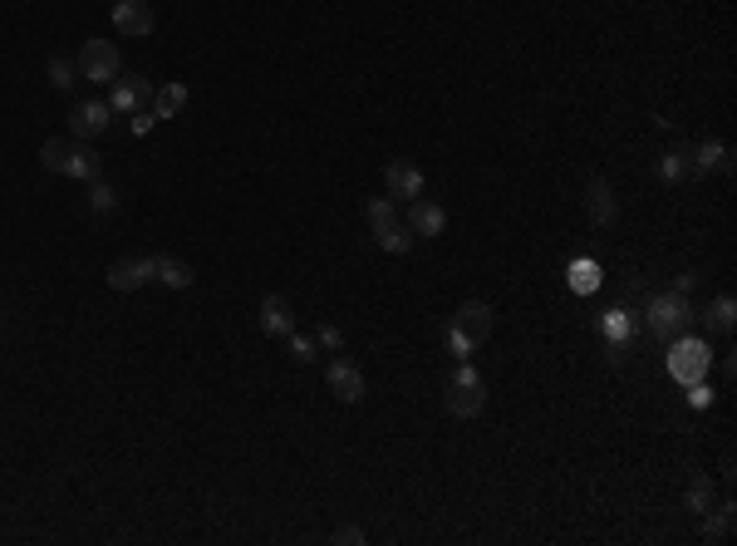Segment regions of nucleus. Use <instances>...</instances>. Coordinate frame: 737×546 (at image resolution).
Returning <instances> with one entry per match:
<instances>
[{"label":"nucleus","instance_id":"72a5a7b5","mask_svg":"<svg viewBox=\"0 0 737 546\" xmlns=\"http://www.w3.org/2000/svg\"><path fill=\"white\" fill-rule=\"evenodd\" d=\"M669 291H679V296H688V291H693V276H688V271H679V276H674V286H669Z\"/></svg>","mask_w":737,"mask_h":546},{"label":"nucleus","instance_id":"a878e982","mask_svg":"<svg viewBox=\"0 0 737 546\" xmlns=\"http://www.w3.org/2000/svg\"><path fill=\"white\" fill-rule=\"evenodd\" d=\"M45 74H50V84H55V89H74V79H79V64L69 60V55H55V60L45 64Z\"/></svg>","mask_w":737,"mask_h":546},{"label":"nucleus","instance_id":"5701e85b","mask_svg":"<svg viewBox=\"0 0 737 546\" xmlns=\"http://www.w3.org/2000/svg\"><path fill=\"white\" fill-rule=\"evenodd\" d=\"M703 320H708V330H723V335H728V330L737 325V305H733V296H718V301L708 305V315H703Z\"/></svg>","mask_w":737,"mask_h":546},{"label":"nucleus","instance_id":"1a4fd4ad","mask_svg":"<svg viewBox=\"0 0 737 546\" xmlns=\"http://www.w3.org/2000/svg\"><path fill=\"white\" fill-rule=\"evenodd\" d=\"M585 217H590L595 227H615V222H620V197H615V187L605 178L585 182Z\"/></svg>","mask_w":737,"mask_h":546},{"label":"nucleus","instance_id":"b1692460","mask_svg":"<svg viewBox=\"0 0 737 546\" xmlns=\"http://www.w3.org/2000/svg\"><path fill=\"white\" fill-rule=\"evenodd\" d=\"M713 483H708V473H693V483H688V507L693 512H713Z\"/></svg>","mask_w":737,"mask_h":546},{"label":"nucleus","instance_id":"9b49d317","mask_svg":"<svg viewBox=\"0 0 737 546\" xmlns=\"http://www.w3.org/2000/svg\"><path fill=\"white\" fill-rule=\"evenodd\" d=\"M64 178L99 182V178H104V153H99V148H89L84 138H69V158H64Z\"/></svg>","mask_w":737,"mask_h":546},{"label":"nucleus","instance_id":"bb28decb","mask_svg":"<svg viewBox=\"0 0 737 546\" xmlns=\"http://www.w3.org/2000/svg\"><path fill=\"white\" fill-rule=\"evenodd\" d=\"M634 330H639L634 315H624V310H610V315H605V335H610V345H624Z\"/></svg>","mask_w":737,"mask_h":546},{"label":"nucleus","instance_id":"4468645a","mask_svg":"<svg viewBox=\"0 0 737 546\" xmlns=\"http://www.w3.org/2000/svg\"><path fill=\"white\" fill-rule=\"evenodd\" d=\"M325 384H330V394L340 399V404H359L364 399V374H359V364L349 360H335L325 369Z\"/></svg>","mask_w":737,"mask_h":546},{"label":"nucleus","instance_id":"f3484780","mask_svg":"<svg viewBox=\"0 0 737 546\" xmlns=\"http://www.w3.org/2000/svg\"><path fill=\"white\" fill-rule=\"evenodd\" d=\"M261 330H266L271 340H276V335L285 340V335L295 330V310H290L285 296H266V301H261Z\"/></svg>","mask_w":737,"mask_h":546},{"label":"nucleus","instance_id":"2f4dec72","mask_svg":"<svg viewBox=\"0 0 737 546\" xmlns=\"http://www.w3.org/2000/svg\"><path fill=\"white\" fill-rule=\"evenodd\" d=\"M153 119H158L153 109H138V119H133V133H148V128H153Z\"/></svg>","mask_w":737,"mask_h":546},{"label":"nucleus","instance_id":"7c9ffc66","mask_svg":"<svg viewBox=\"0 0 737 546\" xmlns=\"http://www.w3.org/2000/svg\"><path fill=\"white\" fill-rule=\"evenodd\" d=\"M688 404H693V409H708V404H713V389H708L703 379H698V384H688Z\"/></svg>","mask_w":737,"mask_h":546},{"label":"nucleus","instance_id":"473e14b6","mask_svg":"<svg viewBox=\"0 0 737 546\" xmlns=\"http://www.w3.org/2000/svg\"><path fill=\"white\" fill-rule=\"evenodd\" d=\"M335 542H344V546L354 542V546H359V542H364V532H359V527H340V532H335Z\"/></svg>","mask_w":737,"mask_h":546},{"label":"nucleus","instance_id":"6ab92c4d","mask_svg":"<svg viewBox=\"0 0 737 546\" xmlns=\"http://www.w3.org/2000/svg\"><path fill=\"white\" fill-rule=\"evenodd\" d=\"M182 104H187V84L172 79V84H158V89H153V114H158V119L182 114Z\"/></svg>","mask_w":737,"mask_h":546},{"label":"nucleus","instance_id":"412c9836","mask_svg":"<svg viewBox=\"0 0 737 546\" xmlns=\"http://www.w3.org/2000/svg\"><path fill=\"white\" fill-rule=\"evenodd\" d=\"M659 178H664V182L693 178V153H688V148H669V153H664V163H659Z\"/></svg>","mask_w":737,"mask_h":546},{"label":"nucleus","instance_id":"9d476101","mask_svg":"<svg viewBox=\"0 0 737 546\" xmlns=\"http://www.w3.org/2000/svg\"><path fill=\"white\" fill-rule=\"evenodd\" d=\"M114 123V109H109V99H84V104H74L69 109V128H74V138H99L104 128Z\"/></svg>","mask_w":737,"mask_h":546},{"label":"nucleus","instance_id":"4be33fe9","mask_svg":"<svg viewBox=\"0 0 737 546\" xmlns=\"http://www.w3.org/2000/svg\"><path fill=\"white\" fill-rule=\"evenodd\" d=\"M570 291H575V296L600 291V266H595V261H575V266H570Z\"/></svg>","mask_w":737,"mask_h":546},{"label":"nucleus","instance_id":"f8f14e48","mask_svg":"<svg viewBox=\"0 0 737 546\" xmlns=\"http://www.w3.org/2000/svg\"><path fill=\"white\" fill-rule=\"evenodd\" d=\"M384 187H389V197H398V202H413V197H423V168L408 163V158H394L384 168Z\"/></svg>","mask_w":737,"mask_h":546},{"label":"nucleus","instance_id":"f257e3e1","mask_svg":"<svg viewBox=\"0 0 737 546\" xmlns=\"http://www.w3.org/2000/svg\"><path fill=\"white\" fill-rule=\"evenodd\" d=\"M487 335H492V305L487 301H462L453 310V320H448V330H443V340H448V350L457 360H467Z\"/></svg>","mask_w":737,"mask_h":546},{"label":"nucleus","instance_id":"a211bd4d","mask_svg":"<svg viewBox=\"0 0 737 546\" xmlns=\"http://www.w3.org/2000/svg\"><path fill=\"white\" fill-rule=\"evenodd\" d=\"M153 281H163L168 291H187L197 281V271L182 256H153Z\"/></svg>","mask_w":737,"mask_h":546},{"label":"nucleus","instance_id":"c85d7f7f","mask_svg":"<svg viewBox=\"0 0 737 546\" xmlns=\"http://www.w3.org/2000/svg\"><path fill=\"white\" fill-rule=\"evenodd\" d=\"M285 340H290V360H300V364H310L315 360V350H320V345H315L310 335H300V330H290Z\"/></svg>","mask_w":737,"mask_h":546},{"label":"nucleus","instance_id":"dca6fc26","mask_svg":"<svg viewBox=\"0 0 737 546\" xmlns=\"http://www.w3.org/2000/svg\"><path fill=\"white\" fill-rule=\"evenodd\" d=\"M693 173H733V148L723 138H708L693 148Z\"/></svg>","mask_w":737,"mask_h":546},{"label":"nucleus","instance_id":"cd10ccee","mask_svg":"<svg viewBox=\"0 0 737 546\" xmlns=\"http://www.w3.org/2000/svg\"><path fill=\"white\" fill-rule=\"evenodd\" d=\"M64 158H69V138H50V143H40V163H45L50 173H64Z\"/></svg>","mask_w":737,"mask_h":546},{"label":"nucleus","instance_id":"c756f323","mask_svg":"<svg viewBox=\"0 0 737 546\" xmlns=\"http://www.w3.org/2000/svg\"><path fill=\"white\" fill-rule=\"evenodd\" d=\"M315 345H320V350H344V335L335 325H320V330H315Z\"/></svg>","mask_w":737,"mask_h":546},{"label":"nucleus","instance_id":"2eb2a0df","mask_svg":"<svg viewBox=\"0 0 737 546\" xmlns=\"http://www.w3.org/2000/svg\"><path fill=\"white\" fill-rule=\"evenodd\" d=\"M443 227H448V212L438 202H428V197L408 202V232L413 237H443Z\"/></svg>","mask_w":737,"mask_h":546},{"label":"nucleus","instance_id":"7ed1b4c3","mask_svg":"<svg viewBox=\"0 0 737 546\" xmlns=\"http://www.w3.org/2000/svg\"><path fill=\"white\" fill-rule=\"evenodd\" d=\"M364 217H369V232H374V242L384 246L389 256H403L408 246H413V232H408V222L394 212V197H374L369 207H364Z\"/></svg>","mask_w":737,"mask_h":546},{"label":"nucleus","instance_id":"423d86ee","mask_svg":"<svg viewBox=\"0 0 737 546\" xmlns=\"http://www.w3.org/2000/svg\"><path fill=\"white\" fill-rule=\"evenodd\" d=\"M74 64H79V79H89V84H114L123 74V55L109 40H84V50H79Z\"/></svg>","mask_w":737,"mask_h":546},{"label":"nucleus","instance_id":"20e7f679","mask_svg":"<svg viewBox=\"0 0 737 546\" xmlns=\"http://www.w3.org/2000/svg\"><path fill=\"white\" fill-rule=\"evenodd\" d=\"M482 404H487L482 374H477L467 360H457L453 384H448V414H453V419H477V414H482Z\"/></svg>","mask_w":737,"mask_h":546},{"label":"nucleus","instance_id":"aec40b11","mask_svg":"<svg viewBox=\"0 0 737 546\" xmlns=\"http://www.w3.org/2000/svg\"><path fill=\"white\" fill-rule=\"evenodd\" d=\"M733 502H713V517H708V512H703V517H708V522H703V537H708V542H728V537H733Z\"/></svg>","mask_w":737,"mask_h":546},{"label":"nucleus","instance_id":"6e6552de","mask_svg":"<svg viewBox=\"0 0 737 546\" xmlns=\"http://www.w3.org/2000/svg\"><path fill=\"white\" fill-rule=\"evenodd\" d=\"M114 30L118 35H133V40H143V35H153L158 30V15H153V5L148 0H114Z\"/></svg>","mask_w":737,"mask_h":546},{"label":"nucleus","instance_id":"39448f33","mask_svg":"<svg viewBox=\"0 0 737 546\" xmlns=\"http://www.w3.org/2000/svg\"><path fill=\"white\" fill-rule=\"evenodd\" d=\"M708 364H713V350H708L703 340H693V335L669 340V374L679 379L683 389L698 384V379H708Z\"/></svg>","mask_w":737,"mask_h":546},{"label":"nucleus","instance_id":"393cba45","mask_svg":"<svg viewBox=\"0 0 737 546\" xmlns=\"http://www.w3.org/2000/svg\"><path fill=\"white\" fill-rule=\"evenodd\" d=\"M89 207L99 212V217H109V212H118V187H109V182H89Z\"/></svg>","mask_w":737,"mask_h":546},{"label":"nucleus","instance_id":"f03ea898","mask_svg":"<svg viewBox=\"0 0 737 546\" xmlns=\"http://www.w3.org/2000/svg\"><path fill=\"white\" fill-rule=\"evenodd\" d=\"M644 325H649V335L654 340H679L683 330L693 325V305H688V296H679V291H659L654 301H649V310H644Z\"/></svg>","mask_w":737,"mask_h":546},{"label":"nucleus","instance_id":"0eeeda50","mask_svg":"<svg viewBox=\"0 0 737 546\" xmlns=\"http://www.w3.org/2000/svg\"><path fill=\"white\" fill-rule=\"evenodd\" d=\"M109 109L114 114H138V109H153V84L133 69H123L114 84H109Z\"/></svg>","mask_w":737,"mask_h":546},{"label":"nucleus","instance_id":"ddd939ff","mask_svg":"<svg viewBox=\"0 0 737 546\" xmlns=\"http://www.w3.org/2000/svg\"><path fill=\"white\" fill-rule=\"evenodd\" d=\"M153 281V256H118L109 266V286L114 291H138Z\"/></svg>","mask_w":737,"mask_h":546}]
</instances>
